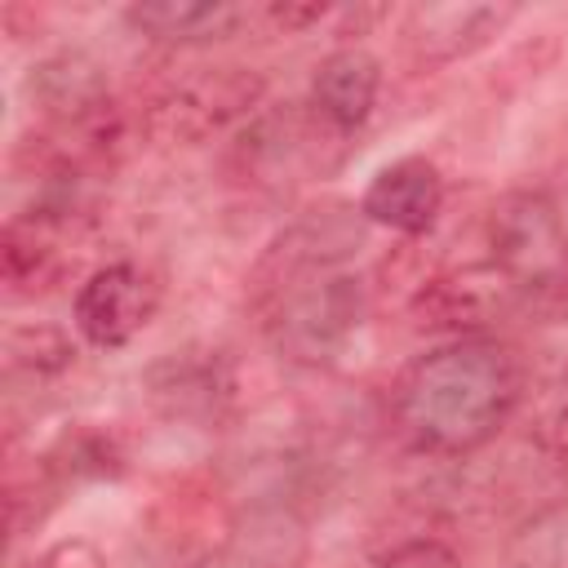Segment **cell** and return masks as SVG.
<instances>
[{"label": "cell", "mask_w": 568, "mask_h": 568, "mask_svg": "<svg viewBox=\"0 0 568 568\" xmlns=\"http://www.w3.org/2000/svg\"><path fill=\"white\" fill-rule=\"evenodd\" d=\"M524 399V364L497 337H457L417 355L386 399L390 430L422 457H466L497 439Z\"/></svg>", "instance_id": "6da1fadb"}, {"label": "cell", "mask_w": 568, "mask_h": 568, "mask_svg": "<svg viewBox=\"0 0 568 568\" xmlns=\"http://www.w3.org/2000/svg\"><path fill=\"white\" fill-rule=\"evenodd\" d=\"M355 235L302 222L271 244L253 271V306L266 337L293 364H333L364 320V280L351 266Z\"/></svg>", "instance_id": "7a4b0ae2"}, {"label": "cell", "mask_w": 568, "mask_h": 568, "mask_svg": "<svg viewBox=\"0 0 568 568\" xmlns=\"http://www.w3.org/2000/svg\"><path fill=\"white\" fill-rule=\"evenodd\" d=\"M89 248V213L75 195H44L13 213L0 235V284L9 302H36L80 271Z\"/></svg>", "instance_id": "3957f363"}, {"label": "cell", "mask_w": 568, "mask_h": 568, "mask_svg": "<svg viewBox=\"0 0 568 568\" xmlns=\"http://www.w3.org/2000/svg\"><path fill=\"white\" fill-rule=\"evenodd\" d=\"M262 98V75L244 67H191L155 89L146 106V124L164 142H209L240 115H248Z\"/></svg>", "instance_id": "277c9868"}, {"label": "cell", "mask_w": 568, "mask_h": 568, "mask_svg": "<svg viewBox=\"0 0 568 568\" xmlns=\"http://www.w3.org/2000/svg\"><path fill=\"white\" fill-rule=\"evenodd\" d=\"M160 306V284L138 262H106L75 288V328L89 346L115 351L133 342Z\"/></svg>", "instance_id": "5b68a950"}, {"label": "cell", "mask_w": 568, "mask_h": 568, "mask_svg": "<svg viewBox=\"0 0 568 568\" xmlns=\"http://www.w3.org/2000/svg\"><path fill=\"white\" fill-rule=\"evenodd\" d=\"M444 209V178L430 160L404 155L373 173L359 213L377 226H390L399 235H426Z\"/></svg>", "instance_id": "8992f818"}, {"label": "cell", "mask_w": 568, "mask_h": 568, "mask_svg": "<svg viewBox=\"0 0 568 568\" xmlns=\"http://www.w3.org/2000/svg\"><path fill=\"white\" fill-rule=\"evenodd\" d=\"M377 89H382V67L368 49H333L311 80V115L328 129V133H351L359 129L373 106H377Z\"/></svg>", "instance_id": "52a82bcc"}, {"label": "cell", "mask_w": 568, "mask_h": 568, "mask_svg": "<svg viewBox=\"0 0 568 568\" xmlns=\"http://www.w3.org/2000/svg\"><path fill=\"white\" fill-rule=\"evenodd\" d=\"M515 9H493V4H430L413 9L408 18V49L417 62H453L470 49H479L488 36L501 31V22Z\"/></svg>", "instance_id": "ba28073f"}, {"label": "cell", "mask_w": 568, "mask_h": 568, "mask_svg": "<svg viewBox=\"0 0 568 568\" xmlns=\"http://www.w3.org/2000/svg\"><path fill=\"white\" fill-rule=\"evenodd\" d=\"M248 13L240 4L226 0H146V4H129L124 22L151 40L164 44H209V40H226Z\"/></svg>", "instance_id": "9c48e42d"}, {"label": "cell", "mask_w": 568, "mask_h": 568, "mask_svg": "<svg viewBox=\"0 0 568 568\" xmlns=\"http://www.w3.org/2000/svg\"><path fill=\"white\" fill-rule=\"evenodd\" d=\"M377 568H462V559L439 537H404L386 555H377Z\"/></svg>", "instance_id": "30bf717a"}, {"label": "cell", "mask_w": 568, "mask_h": 568, "mask_svg": "<svg viewBox=\"0 0 568 568\" xmlns=\"http://www.w3.org/2000/svg\"><path fill=\"white\" fill-rule=\"evenodd\" d=\"M27 568H106L102 550L84 537H67V541H53L49 550H40Z\"/></svg>", "instance_id": "8fae6325"}, {"label": "cell", "mask_w": 568, "mask_h": 568, "mask_svg": "<svg viewBox=\"0 0 568 568\" xmlns=\"http://www.w3.org/2000/svg\"><path fill=\"white\" fill-rule=\"evenodd\" d=\"M266 18H271L275 27H284V31H297V27H306V22H320V18H324V4H302V9H293V4H271Z\"/></svg>", "instance_id": "7c38bea8"}, {"label": "cell", "mask_w": 568, "mask_h": 568, "mask_svg": "<svg viewBox=\"0 0 568 568\" xmlns=\"http://www.w3.org/2000/svg\"><path fill=\"white\" fill-rule=\"evenodd\" d=\"M564 399H568V368H564Z\"/></svg>", "instance_id": "4fadbf2b"}]
</instances>
